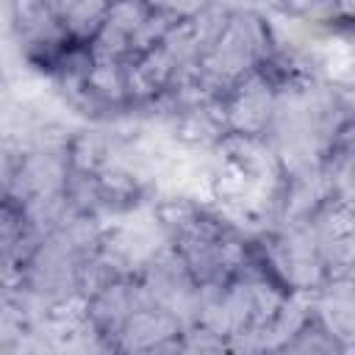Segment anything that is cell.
<instances>
[{
  "label": "cell",
  "instance_id": "obj_5",
  "mask_svg": "<svg viewBox=\"0 0 355 355\" xmlns=\"http://www.w3.org/2000/svg\"><path fill=\"white\" fill-rule=\"evenodd\" d=\"M147 3L155 6V8H161V11H166V14H172V17H178V19H183V17L200 14L214 0H147Z\"/></svg>",
  "mask_w": 355,
  "mask_h": 355
},
{
  "label": "cell",
  "instance_id": "obj_4",
  "mask_svg": "<svg viewBox=\"0 0 355 355\" xmlns=\"http://www.w3.org/2000/svg\"><path fill=\"white\" fill-rule=\"evenodd\" d=\"M272 6L288 17V19H302V22H311L313 14L319 11L322 0H272Z\"/></svg>",
  "mask_w": 355,
  "mask_h": 355
},
{
  "label": "cell",
  "instance_id": "obj_1",
  "mask_svg": "<svg viewBox=\"0 0 355 355\" xmlns=\"http://www.w3.org/2000/svg\"><path fill=\"white\" fill-rule=\"evenodd\" d=\"M277 97H280V83L266 69V64L239 78L230 89H225L216 97L225 136H244V139L266 141L275 114H277Z\"/></svg>",
  "mask_w": 355,
  "mask_h": 355
},
{
  "label": "cell",
  "instance_id": "obj_3",
  "mask_svg": "<svg viewBox=\"0 0 355 355\" xmlns=\"http://www.w3.org/2000/svg\"><path fill=\"white\" fill-rule=\"evenodd\" d=\"M61 31L80 44H89L97 33L111 0H50Z\"/></svg>",
  "mask_w": 355,
  "mask_h": 355
},
{
  "label": "cell",
  "instance_id": "obj_2",
  "mask_svg": "<svg viewBox=\"0 0 355 355\" xmlns=\"http://www.w3.org/2000/svg\"><path fill=\"white\" fill-rule=\"evenodd\" d=\"M39 233L25 211L8 194H0V291H14L22 280L25 263L39 244Z\"/></svg>",
  "mask_w": 355,
  "mask_h": 355
}]
</instances>
